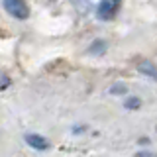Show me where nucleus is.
Segmentation results:
<instances>
[{
	"label": "nucleus",
	"mask_w": 157,
	"mask_h": 157,
	"mask_svg": "<svg viewBox=\"0 0 157 157\" xmlns=\"http://www.w3.org/2000/svg\"><path fill=\"white\" fill-rule=\"evenodd\" d=\"M2 4L6 8V12L16 20H26L29 16V8L24 0H2Z\"/></svg>",
	"instance_id": "obj_1"
},
{
	"label": "nucleus",
	"mask_w": 157,
	"mask_h": 157,
	"mask_svg": "<svg viewBox=\"0 0 157 157\" xmlns=\"http://www.w3.org/2000/svg\"><path fill=\"white\" fill-rule=\"evenodd\" d=\"M120 10V0H100L96 8V14L100 20H112Z\"/></svg>",
	"instance_id": "obj_2"
},
{
	"label": "nucleus",
	"mask_w": 157,
	"mask_h": 157,
	"mask_svg": "<svg viewBox=\"0 0 157 157\" xmlns=\"http://www.w3.org/2000/svg\"><path fill=\"white\" fill-rule=\"evenodd\" d=\"M26 141L32 147H36V149H45L49 141L45 140V137H41V136H36V134H28L26 136Z\"/></svg>",
	"instance_id": "obj_3"
}]
</instances>
